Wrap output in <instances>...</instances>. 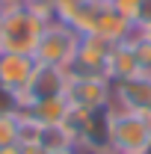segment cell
<instances>
[{"mask_svg":"<svg viewBox=\"0 0 151 154\" xmlns=\"http://www.w3.org/2000/svg\"><path fill=\"white\" fill-rule=\"evenodd\" d=\"M142 154H151V142H148V148H145V151H142Z\"/></svg>","mask_w":151,"mask_h":154,"instance_id":"obj_20","label":"cell"},{"mask_svg":"<svg viewBox=\"0 0 151 154\" xmlns=\"http://www.w3.org/2000/svg\"><path fill=\"white\" fill-rule=\"evenodd\" d=\"M0 30H3V15H0Z\"/></svg>","mask_w":151,"mask_h":154,"instance_id":"obj_21","label":"cell"},{"mask_svg":"<svg viewBox=\"0 0 151 154\" xmlns=\"http://www.w3.org/2000/svg\"><path fill=\"white\" fill-rule=\"evenodd\" d=\"M101 154H116V151H113V148H107V151H101Z\"/></svg>","mask_w":151,"mask_h":154,"instance_id":"obj_19","label":"cell"},{"mask_svg":"<svg viewBox=\"0 0 151 154\" xmlns=\"http://www.w3.org/2000/svg\"><path fill=\"white\" fill-rule=\"evenodd\" d=\"M27 113L36 119L39 125H62L68 113H71V104L65 95H54V98H42V101H33L27 107Z\"/></svg>","mask_w":151,"mask_h":154,"instance_id":"obj_9","label":"cell"},{"mask_svg":"<svg viewBox=\"0 0 151 154\" xmlns=\"http://www.w3.org/2000/svg\"><path fill=\"white\" fill-rule=\"evenodd\" d=\"M142 119H145V128H148V136H151V110H148V113H142Z\"/></svg>","mask_w":151,"mask_h":154,"instance_id":"obj_17","label":"cell"},{"mask_svg":"<svg viewBox=\"0 0 151 154\" xmlns=\"http://www.w3.org/2000/svg\"><path fill=\"white\" fill-rule=\"evenodd\" d=\"M133 24H139V27H148L151 24V0H142L139 3V12H136V21Z\"/></svg>","mask_w":151,"mask_h":154,"instance_id":"obj_13","label":"cell"},{"mask_svg":"<svg viewBox=\"0 0 151 154\" xmlns=\"http://www.w3.org/2000/svg\"><path fill=\"white\" fill-rule=\"evenodd\" d=\"M39 145L48 151H59V148H71L77 142L65 125H42L39 128Z\"/></svg>","mask_w":151,"mask_h":154,"instance_id":"obj_10","label":"cell"},{"mask_svg":"<svg viewBox=\"0 0 151 154\" xmlns=\"http://www.w3.org/2000/svg\"><path fill=\"white\" fill-rule=\"evenodd\" d=\"M0 154H21V145H9V148H0Z\"/></svg>","mask_w":151,"mask_h":154,"instance_id":"obj_16","label":"cell"},{"mask_svg":"<svg viewBox=\"0 0 151 154\" xmlns=\"http://www.w3.org/2000/svg\"><path fill=\"white\" fill-rule=\"evenodd\" d=\"M18 110H21L18 95L9 92L6 86H0V116H12V113H18Z\"/></svg>","mask_w":151,"mask_h":154,"instance_id":"obj_12","label":"cell"},{"mask_svg":"<svg viewBox=\"0 0 151 154\" xmlns=\"http://www.w3.org/2000/svg\"><path fill=\"white\" fill-rule=\"evenodd\" d=\"M65 86H68V74L65 68H54V65H36V71L30 77V83L15 92L18 95L21 110H27L33 101H42V98H54V95H65Z\"/></svg>","mask_w":151,"mask_h":154,"instance_id":"obj_5","label":"cell"},{"mask_svg":"<svg viewBox=\"0 0 151 154\" xmlns=\"http://www.w3.org/2000/svg\"><path fill=\"white\" fill-rule=\"evenodd\" d=\"M18 134H21L18 113H12V116H0V148L18 145Z\"/></svg>","mask_w":151,"mask_h":154,"instance_id":"obj_11","label":"cell"},{"mask_svg":"<svg viewBox=\"0 0 151 154\" xmlns=\"http://www.w3.org/2000/svg\"><path fill=\"white\" fill-rule=\"evenodd\" d=\"M51 154H80V148L71 145V148H59V151H51Z\"/></svg>","mask_w":151,"mask_h":154,"instance_id":"obj_15","label":"cell"},{"mask_svg":"<svg viewBox=\"0 0 151 154\" xmlns=\"http://www.w3.org/2000/svg\"><path fill=\"white\" fill-rule=\"evenodd\" d=\"M110 113H113L110 148L116 154H142L151 142L142 113H131V110H110Z\"/></svg>","mask_w":151,"mask_h":154,"instance_id":"obj_3","label":"cell"},{"mask_svg":"<svg viewBox=\"0 0 151 154\" xmlns=\"http://www.w3.org/2000/svg\"><path fill=\"white\" fill-rule=\"evenodd\" d=\"M3 15V30H0V51H12V54H36V45L48 21H42L30 9H12V12H0Z\"/></svg>","mask_w":151,"mask_h":154,"instance_id":"obj_1","label":"cell"},{"mask_svg":"<svg viewBox=\"0 0 151 154\" xmlns=\"http://www.w3.org/2000/svg\"><path fill=\"white\" fill-rule=\"evenodd\" d=\"M110 110L148 113L151 110V77L148 74H136V77H125V80H113Z\"/></svg>","mask_w":151,"mask_h":154,"instance_id":"obj_6","label":"cell"},{"mask_svg":"<svg viewBox=\"0 0 151 154\" xmlns=\"http://www.w3.org/2000/svg\"><path fill=\"white\" fill-rule=\"evenodd\" d=\"M21 154H51V151L42 148L39 142H33V145H21Z\"/></svg>","mask_w":151,"mask_h":154,"instance_id":"obj_14","label":"cell"},{"mask_svg":"<svg viewBox=\"0 0 151 154\" xmlns=\"http://www.w3.org/2000/svg\"><path fill=\"white\" fill-rule=\"evenodd\" d=\"M80 36L74 27L62 24V21H54L45 27V33L36 45V62L39 65H54V68H68L77 57V48H80Z\"/></svg>","mask_w":151,"mask_h":154,"instance_id":"obj_2","label":"cell"},{"mask_svg":"<svg viewBox=\"0 0 151 154\" xmlns=\"http://www.w3.org/2000/svg\"><path fill=\"white\" fill-rule=\"evenodd\" d=\"M65 98L68 104L77 107V110H104L110 107V98H113V83L107 77H80V80H71L68 77V86H65Z\"/></svg>","mask_w":151,"mask_h":154,"instance_id":"obj_4","label":"cell"},{"mask_svg":"<svg viewBox=\"0 0 151 154\" xmlns=\"http://www.w3.org/2000/svg\"><path fill=\"white\" fill-rule=\"evenodd\" d=\"M133 27H136V24H133L131 18L119 15L116 9H110V6L104 3L101 12H98V18H95L92 33L101 36L104 42H110V45H119V42H128V36L133 33Z\"/></svg>","mask_w":151,"mask_h":154,"instance_id":"obj_8","label":"cell"},{"mask_svg":"<svg viewBox=\"0 0 151 154\" xmlns=\"http://www.w3.org/2000/svg\"><path fill=\"white\" fill-rule=\"evenodd\" d=\"M142 36H145V38L151 42V24H148V27H142Z\"/></svg>","mask_w":151,"mask_h":154,"instance_id":"obj_18","label":"cell"},{"mask_svg":"<svg viewBox=\"0 0 151 154\" xmlns=\"http://www.w3.org/2000/svg\"><path fill=\"white\" fill-rule=\"evenodd\" d=\"M36 57L33 54H12V51H0V86H6L9 92H21L30 77L36 71Z\"/></svg>","mask_w":151,"mask_h":154,"instance_id":"obj_7","label":"cell"}]
</instances>
